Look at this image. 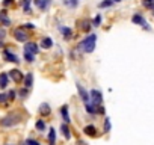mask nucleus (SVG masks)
<instances>
[{"instance_id": "nucleus-1", "label": "nucleus", "mask_w": 154, "mask_h": 145, "mask_svg": "<svg viewBox=\"0 0 154 145\" xmlns=\"http://www.w3.org/2000/svg\"><path fill=\"white\" fill-rule=\"evenodd\" d=\"M95 45H97V35L89 33L86 38H83L80 41V44L77 45V48H79L80 51H83V53H92L95 50Z\"/></svg>"}, {"instance_id": "nucleus-2", "label": "nucleus", "mask_w": 154, "mask_h": 145, "mask_svg": "<svg viewBox=\"0 0 154 145\" xmlns=\"http://www.w3.org/2000/svg\"><path fill=\"white\" fill-rule=\"evenodd\" d=\"M20 119H21L20 115L12 113V115H8V116L0 119V125H2V127H12V125H17L20 122Z\"/></svg>"}, {"instance_id": "nucleus-3", "label": "nucleus", "mask_w": 154, "mask_h": 145, "mask_svg": "<svg viewBox=\"0 0 154 145\" xmlns=\"http://www.w3.org/2000/svg\"><path fill=\"white\" fill-rule=\"evenodd\" d=\"M89 95H91V101H92V104L94 106H101V103H103V94L98 91V89H91L89 91Z\"/></svg>"}, {"instance_id": "nucleus-4", "label": "nucleus", "mask_w": 154, "mask_h": 145, "mask_svg": "<svg viewBox=\"0 0 154 145\" xmlns=\"http://www.w3.org/2000/svg\"><path fill=\"white\" fill-rule=\"evenodd\" d=\"M14 38H15L18 42H27V39H29V35H27L26 29H23V27H18V29H15V30H14Z\"/></svg>"}, {"instance_id": "nucleus-5", "label": "nucleus", "mask_w": 154, "mask_h": 145, "mask_svg": "<svg viewBox=\"0 0 154 145\" xmlns=\"http://www.w3.org/2000/svg\"><path fill=\"white\" fill-rule=\"evenodd\" d=\"M75 88H77V91H79V95H80V98L85 101V103H89V100H91V95H89V92L80 85V83H75Z\"/></svg>"}, {"instance_id": "nucleus-6", "label": "nucleus", "mask_w": 154, "mask_h": 145, "mask_svg": "<svg viewBox=\"0 0 154 145\" xmlns=\"http://www.w3.org/2000/svg\"><path fill=\"white\" fill-rule=\"evenodd\" d=\"M9 77L15 82V83H20V82H23L24 80V76H23V72L20 71V69H11L9 71Z\"/></svg>"}, {"instance_id": "nucleus-7", "label": "nucleus", "mask_w": 154, "mask_h": 145, "mask_svg": "<svg viewBox=\"0 0 154 145\" xmlns=\"http://www.w3.org/2000/svg\"><path fill=\"white\" fill-rule=\"evenodd\" d=\"M24 51H29L32 54H36L39 51V45L36 42H32V41H27L26 45H24Z\"/></svg>"}, {"instance_id": "nucleus-8", "label": "nucleus", "mask_w": 154, "mask_h": 145, "mask_svg": "<svg viewBox=\"0 0 154 145\" xmlns=\"http://www.w3.org/2000/svg\"><path fill=\"white\" fill-rule=\"evenodd\" d=\"M3 56H5V60H8V62H12V63H18L20 62V59H18V56L17 54H14L11 50H5L3 51Z\"/></svg>"}, {"instance_id": "nucleus-9", "label": "nucleus", "mask_w": 154, "mask_h": 145, "mask_svg": "<svg viewBox=\"0 0 154 145\" xmlns=\"http://www.w3.org/2000/svg\"><path fill=\"white\" fill-rule=\"evenodd\" d=\"M57 30L63 35V38L65 39H69V38H72V29L71 27H66V26H57Z\"/></svg>"}, {"instance_id": "nucleus-10", "label": "nucleus", "mask_w": 154, "mask_h": 145, "mask_svg": "<svg viewBox=\"0 0 154 145\" xmlns=\"http://www.w3.org/2000/svg\"><path fill=\"white\" fill-rule=\"evenodd\" d=\"M83 133L88 134V136H91V137H94L97 134V127L94 124H88V125L83 127Z\"/></svg>"}, {"instance_id": "nucleus-11", "label": "nucleus", "mask_w": 154, "mask_h": 145, "mask_svg": "<svg viewBox=\"0 0 154 145\" xmlns=\"http://www.w3.org/2000/svg\"><path fill=\"white\" fill-rule=\"evenodd\" d=\"M33 2H35V5H36L41 11H47L48 6H50V3H51V0H33Z\"/></svg>"}, {"instance_id": "nucleus-12", "label": "nucleus", "mask_w": 154, "mask_h": 145, "mask_svg": "<svg viewBox=\"0 0 154 145\" xmlns=\"http://www.w3.org/2000/svg\"><path fill=\"white\" fill-rule=\"evenodd\" d=\"M9 83V74H6V72H0V88L5 89Z\"/></svg>"}, {"instance_id": "nucleus-13", "label": "nucleus", "mask_w": 154, "mask_h": 145, "mask_svg": "<svg viewBox=\"0 0 154 145\" xmlns=\"http://www.w3.org/2000/svg\"><path fill=\"white\" fill-rule=\"evenodd\" d=\"M24 88H27V89H30L32 86H33V74L32 72H27V74L24 76Z\"/></svg>"}, {"instance_id": "nucleus-14", "label": "nucleus", "mask_w": 154, "mask_h": 145, "mask_svg": "<svg viewBox=\"0 0 154 145\" xmlns=\"http://www.w3.org/2000/svg\"><path fill=\"white\" fill-rule=\"evenodd\" d=\"M53 47V39L50 38V36H44L42 39H41V48H51Z\"/></svg>"}, {"instance_id": "nucleus-15", "label": "nucleus", "mask_w": 154, "mask_h": 145, "mask_svg": "<svg viewBox=\"0 0 154 145\" xmlns=\"http://www.w3.org/2000/svg\"><path fill=\"white\" fill-rule=\"evenodd\" d=\"M42 116H47V115H50V112H51V109H50V104L48 103H42L41 106H39V110H38Z\"/></svg>"}, {"instance_id": "nucleus-16", "label": "nucleus", "mask_w": 154, "mask_h": 145, "mask_svg": "<svg viewBox=\"0 0 154 145\" xmlns=\"http://www.w3.org/2000/svg\"><path fill=\"white\" fill-rule=\"evenodd\" d=\"M60 115H62V118H63L65 124H69V122H71L69 115H68V106H66V104H63V106L60 107Z\"/></svg>"}, {"instance_id": "nucleus-17", "label": "nucleus", "mask_w": 154, "mask_h": 145, "mask_svg": "<svg viewBox=\"0 0 154 145\" xmlns=\"http://www.w3.org/2000/svg\"><path fill=\"white\" fill-rule=\"evenodd\" d=\"M131 21H133L134 24L142 26V24L145 23V18H143V15H142V14H134V15L131 17Z\"/></svg>"}, {"instance_id": "nucleus-18", "label": "nucleus", "mask_w": 154, "mask_h": 145, "mask_svg": "<svg viewBox=\"0 0 154 145\" xmlns=\"http://www.w3.org/2000/svg\"><path fill=\"white\" fill-rule=\"evenodd\" d=\"M0 23H2L3 26H9V24H11V20L8 18L6 11H2V12H0Z\"/></svg>"}, {"instance_id": "nucleus-19", "label": "nucleus", "mask_w": 154, "mask_h": 145, "mask_svg": "<svg viewBox=\"0 0 154 145\" xmlns=\"http://www.w3.org/2000/svg\"><path fill=\"white\" fill-rule=\"evenodd\" d=\"M91 27H92V21H88V20H83L82 24H80V29L85 30V32H89Z\"/></svg>"}, {"instance_id": "nucleus-20", "label": "nucleus", "mask_w": 154, "mask_h": 145, "mask_svg": "<svg viewBox=\"0 0 154 145\" xmlns=\"http://www.w3.org/2000/svg\"><path fill=\"white\" fill-rule=\"evenodd\" d=\"M85 104H86V106H85V107H86V112H88L89 115H95V113H97V106H94L92 103H85Z\"/></svg>"}, {"instance_id": "nucleus-21", "label": "nucleus", "mask_w": 154, "mask_h": 145, "mask_svg": "<svg viewBox=\"0 0 154 145\" xmlns=\"http://www.w3.org/2000/svg\"><path fill=\"white\" fill-rule=\"evenodd\" d=\"M54 142H56V131H54V128L51 127L50 131H48V143H50V145H54Z\"/></svg>"}, {"instance_id": "nucleus-22", "label": "nucleus", "mask_w": 154, "mask_h": 145, "mask_svg": "<svg viewBox=\"0 0 154 145\" xmlns=\"http://www.w3.org/2000/svg\"><path fill=\"white\" fill-rule=\"evenodd\" d=\"M60 130H62V133H63L65 139H71V131H69V128H68V125H66V124H62V125H60Z\"/></svg>"}, {"instance_id": "nucleus-23", "label": "nucleus", "mask_w": 154, "mask_h": 145, "mask_svg": "<svg viewBox=\"0 0 154 145\" xmlns=\"http://www.w3.org/2000/svg\"><path fill=\"white\" fill-rule=\"evenodd\" d=\"M113 5V0H103V2L98 3V8L100 9H104V8H110Z\"/></svg>"}, {"instance_id": "nucleus-24", "label": "nucleus", "mask_w": 154, "mask_h": 145, "mask_svg": "<svg viewBox=\"0 0 154 145\" xmlns=\"http://www.w3.org/2000/svg\"><path fill=\"white\" fill-rule=\"evenodd\" d=\"M30 2H32V0H23V2H21L23 11H24L26 14H30V12H32V11H30Z\"/></svg>"}, {"instance_id": "nucleus-25", "label": "nucleus", "mask_w": 154, "mask_h": 145, "mask_svg": "<svg viewBox=\"0 0 154 145\" xmlns=\"http://www.w3.org/2000/svg\"><path fill=\"white\" fill-rule=\"evenodd\" d=\"M35 128L39 130V131H44V130H45V122H44L42 119H38V121L35 122Z\"/></svg>"}, {"instance_id": "nucleus-26", "label": "nucleus", "mask_w": 154, "mask_h": 145, "mask_svg": "<svg viewBox=\"0 0 154 145\" xmlns=\"http://www.w3.org/2000/svg\"><path fill=\"white\" fill-rule=\"evenodd\" d=\"M142 5L146 9H152L154 11V0H142Z\"/></svg>"}, {"instance_id": "nucleus-27", "label": "nucleus", "mask_w": 154, "mask_h": 145, "mask_svg": "<svg viewBox=\"0 0 154 145\" xmlns=\"http://www.w3.org/2000/svg\"><path fill=\"white\" fill-rule=\"evenodd\" d=\"M98 26H101V15L100 14H97L95 18L92 20V27H98Z\"/></svg>"}, {"instance_id": "nucleus-28", "label": "nucleus", "mask_w": 154, "mask_h": 145, "mask_svg": "<svg viewBox=\"0 0 154 145\" xmlns=\"http://www.w3.org/2000/svg\"><path fill=\"white\" fill-rule=\"evenodd\" d=\"M24 59H26L29 63H32V62L35 60V54H32V53H29V51H24Z\"/></svg>"}, {"instance_id": "nucleus-29", "label": "nucleus", "mask_w": 154, "mask_h": 145, "mask_svg": "<svg viewBox=\"0 0 154 145\" xmlns=\"http://www.w3.org/2000/svg\"><path fill=\"white\" fill-rule=\"evenodd\" d=\"M110 128H112L110 119H109V118H106V119H104V131H106V133H109V131H110Z\"/></svg>"}, {"instance_id": "nucleus-30", "label": "nucleus", "mask_w": 154, "mask_h": 145, "mask_svg": "<svg viewBox=\"0 0 154 145\" xmlns=\"http://www.w3.org/2000/svg\"><path fill=\"white\" fill-rule=\"evenodd\" d=\"M27 95H29V89H27V88H24V89H20V97H21V98H26Z\"/></svg>"}, {"instance_id": "nucleus-31", "label": "nucleus", "mask_w": 154, "mask_h": 145, "mask_svg": "<svg viewBox=\"0 0 154 145\" xmlns=\"http://www.w3.org/2000/svg\"><path fill=\"white\" fill-rule=\"evenodd\" d=\"M26 143H27V145H41V143H39L38 140H35V139H27Z\"/></svg>"}, {"instance_id": "nucleus-32", "label": "nucleus", "mask_w": 154, "mask_h": 145, "mask_svg": "<svg viewBox=\"0 0 154 145\" xmlns=\"http://www.w3.org/2000/svg\"><path fill=\"white\" fill-rule=\"evenodd\" d=\"M8 98H9V100H14V98H15V91H14V89H11V91L8 92Z\"/></svg>"}, {"instance_id": "nucleus-33", "label": "nucleus", "mask_w": 154, "mask_h": 145, "mask_svg": "<svg viewBox=\"0 0 154 145\" xmlns=\"http://www.w3.org/2000/svg\"><path fill=\"white\" fill-rule=\"evenodd\" d=\"M6 100H8L6 94H0V103H6Z\"/></svg>"}, {"instance_id": "nucleus-34", "label": "nucleus", "mask_w": 154, "mask_h": 145, "mask_svg": "<svg viewBox=\"0 0 154 145\" xmlns=\"http://www.w3.org/2000/svg\"><path fill=\"white\" fill-rule=\"evenodd\" d=\"M23 29H35V24H32V23H26V24H23Z\"/></svg>"}, {"instance_id": "nucleus-35", "label": "nucleus", "mask_w": 154, "mask_h": 145, "mask_svg": "<svg viewBox=\"0 0 154 145\" xmlns=\"http://www.w3.org/2000/svg\"><path fill=\"white\" fill-rule=\"evenodd\" d=\"M5 36H6V32H5L3 29H0V41H3Z\"/></svg>"}, {"instance_id": "nucleus-36", "label": "nucleus", "mask_w": 154, "mask_h": 145, "mask_svg": "<svg viewBox=\"0 0 154 145\" xmlns=\"http://www.w3.org/2000/svg\"><path fill=\"white\" fill-rule=\"evenodd\" d=\"M12 2H14V0H3V6L6 8V6H9V5H11Z\"/></svg>"}, {"instance_id": "nucleus-37", "label": "nucleus", "mask_w": 154, "mask_h": 145, "mask_svg": "<svg viewBox=\"0 0 154 145\" xmlns=\"http://www.w3.org/2000/svg\"><path fill=\"white\" fill-rule=\"evenodd\" d=\"M142 27H143V29H145V30H151V27H149V26H148V23H146V21H145V23H143V24H142Z\"/></svg>"}, {"instance_id": "nucleus-38", "label": "nucleus", "mask_w": 154, "mask_h": 145, "mask_svg": "<svg viewBox=\"0 0 154 145\" xmlns=\"http://www.w3.org/2000/svg\"><path fill=\"white\" fill-rule=\"evenodd\" d=\"M113 2H116V3H121V2H122V0H113Z\"/></svg>"}, {"instance_id": "nucleus-39", "label": "nucleus", "mask_w": 154, "mask_h": 145, "mask_svg": "<svg viewBox=\"0 0 154 145\" xmlns=\"http://www.w3.org/2000/svg\"><path fill=\"white\" fill-rule=\"evenodd\" d=\"M80 145H88V143H86V142H82V143H80Z\"/></svg>"}, {"instance_id": "nucleus-40", "label": "nucleus", "mask_w": 154, "mask_h": 145, "mask_svg": "<svg viewBox=\"0 0 154 145\" xmlns=\"http://www.w3.org/2000/svg\"><path fill=\"white\" fill-rule=\"evenodd\" d=\"M2 45H3V44H2V41H0V48H2Z\"/></svg>"}, {"instance_id": "nucleus-41", "label": "nucleus", "mask_w": 154, "mask_h": 145, "mask_svg": "<svg viewBox=\"0 0 154 145\" xmlns=\"http://www.w3.org/2000/svg\"><path fill=\"white\" fill-rule=\"evenodd\" d=\"M21 145H27V143H21Z\"/></svg>"}]
</instances>
